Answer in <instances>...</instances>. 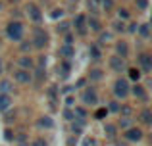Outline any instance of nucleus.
<instances>
[{
  "mask_svg": "<svg viewBox=\"0 0 152 146\" xmlns=\"http://www.w3.org/2000/svg\"><path fill=\"white\" fill-rule=\"evenodd\" d=\"M137 29H139V25H137V23H131V25L127 27V31H129V33H137Z\"/></svg>",
  "mask_w": 152,
  "mask_h": 146,
  "instance_id": "nucleus-42",
  "label": "nucleus"
},
{
  "mask_svg": "<svg viewBox=\"0 0 152 146\" xmlns=\"http://www.w3.org/2000/svg\"><path fill=\"white\" fill-rule=\"evenodd\" d=\"M73 25H75V31H77L79 35H81V37H85L87 35V17L85 15H77V17L73 19Z\"/></svg>",
  "mask_w": 152,
  "mask_h": 146,
  "instance_id": "nucleus-7",
  "label": "nucleus"
},
{
  "mask_svg": "<svg viewBox=\"0 0 152 146\" xmlns=\"http://www.w3.org/2000/svg\"><path fill=\"white\" fill-rule=\"evenodd\" d=\"M114 94L118 98H125L127 94H129V83L125 81V79H118L114 85Z\"/></svg>",
  "mask_w": 152,
  "mask_h": 146,
  "instance_id": "nucleus-4",
  "label": "nucleus"
},
{
  "mask_svg": "<svg viewBox=\"0 0 152 146\" xmlns=\"http://www.w3.org/2000/svg\"><path fill=\"white\" fill-rule=\"evenodd\" d=\"M89 52H91V58H93L94 62H98V60L102 58V52H100V48H98V44H93Z\"/></svg>",
  "mask_w": 152,
  "mask_h": 146,
  "instance_id": "nucleus-21",
  "label": "nucleus"
},
{
  "mask_svg": "<svg viewBox=\"0 0 152 146\" xmlns=\"http://www.w3.org/2000/svg\"><path fill=\"white\" fill-rule=\"evenodd\" d=\"M115 56L123 58V60L129 56V46H127V42H123V41L115 42Z\"/></svg>",
  "mask_w": 152,
  "mask_h": 146,
  "instance_id": "nucleus-12",
  "label": "nucleus"
},
{
  "mask_svg": "<svg viewBox=\"0 0 152 146\" xmlns=\"http://www.w3.org/2000/svg\"><path fill=\"white\" fill-rule=\"evenodd\" d=\"M110 38H112V35H110V33H102V35H100V38H98V42H100V44H104V42L110 41Z\"/></svg>",
  "mask_w": 152,
  "mask_h": 146,
  "instance_id": "nucleus-38",
  "label": "nucleus"
},
{
  "mask_svg": "<svg viewBox=\"0 0 152 146\" xmlns=\"http://www.w3.org/2000/svg\"><path fill=\"white\" fill-rule=\"evenodd\" d=\"M137 6L141 8V10H146V8H148V0H137Z\"/></svg>",
  "mask_w": 152,
  "mask_h": 146,
  "instance_id": "nucleus-40",
  "label": "nucleus"
},
{
  "mask_svg": "<svg viewBox=\"0 0 152 146\" xmlns=\"http://www.w3.org/2000/svg\"><path fill=\"white\" fill-rule=\"evenodd\" d=\"M118 15H119V19H127V17H129V12H127L125 8H119V10H118Z\"/></svg>",
  "mask_w": 152,
  "mask_h": 146,
  "instance_id": "nucleus-34",
  "label": "nucleus"
},
{
  "mask_svg": "<svg viewBox=\"0 0 152 146\" xmlns=\"http://www.w3.org/2000/svg\"><path fill=\"white\" fill-rule=\"evenodd\" d=\"M33 44L31 46H35V48H45L46 44H48V35H46V31L45 29H35V37H33Z\"/></svg>",
  "mask_w": 152,
  "mask_h": 146,
  "instance_id": "nucleus-2",
  "label": "nucleus"
},
{
  "mask_svg": "<svg viewBox=\"0 0 152 146\" xmlns=\"http://www.w3.org/2000/svg\"><path fill=\"white\" fill-rule=\"evenodd\" d=\"M119 127L127 131V129L131 127V117H121V119H119Z\"/></svg>",
  "mask_w": 152,
  "mask_h": 146,
  "instance_id": "nucleus-27",
  "label": "nucleus"
},
{
  "mask_svg": "<svg viewBox=\"0 0 152 146\" xmlns=\"http://www.w3.org/2000/svg\"><path fill=\"white\" fill-rule=\"evenodd\" d=\"M56 89H58V86H50V89H48V96H50L52 102H56V96H58V90H56Z\"/></svg>",
  "mask_w": 152,
  "mask_h": 146,
  "instance_id": "nucleus-32",
  "label": "nucleus"
},
{
  "mask_svg": "<svg viewBox=\"0 0 152 146\" xmlns=\"http://www.w3.org/2000/svg\"><path fill=\"white\" fill-rule=\"evenodd\" d=\"M12 89H14V85H12L8 79H2V81H0V94H10Z\"/></svg>",
  "mask_w": 152,
  "mask_h": 146,
  "instance_id": "nucleus-18",
  "label": "nucleus"
},
{
  "mask_svg": "<svg viewBox=\"0 0 152 146\" xmlns=\"http://www.w3.org/2000/svg\"><path fill=\"white\" fill-rule=\"evenodd\" d=\"M73 54H75V50L71 48V46H66V44H64V46H60V56H62L66 62L69 60V58H73Z\"/></svg>",
  "mask_w": 152,
  "mask_h": 146,
  "instance_id": "nucleus-15",
  "label": "nucleus"
},
{
  "mask_svg": "<svg viewBox=\"0 0 152 146\" xmlns=\"http://www.w3.org/2000/svg\"><path fill=\"white\" fill-rule=\"evenodd\" d=\"M83 146H98V142L94 139H89V137H87V139L83 140Z\"/></svg>",
  "mask_w": 152,
  "mask_h": 146,
  "instance_id": "nucleus-36",
  "label": "nucleus"
},
{
  "mask_svg": "<svg viewBox=\"0 0 152 146\" xmlns=\"http://www.w3.org/2000/svg\"><path fill=\"white\" fill-rule=\"evenodd\" d=\"M119 113H121L123 117H129L131 115V108L129 106H119Z\"/></svg>",
  "mask_w": 152,
  "mask_h": 146,
  "instance_id": "nucleus-30",
  "label": "nucleus"
},
{
  "mask_svg": "<svg viewBox=\"0 0 152 146\" xmlns=\"http://www.w3.org/2000/svg\"><path fill=\"white\" fill-rule=\"evenodd\" d=\"M141 69H139V68H131L129 69V79H133V81H137L139 83V79H141Z\"/></svg>",
  "mask_w": 152,
  "mask_h": 146,
  "instance_id": "nucleus-23",
  "label": "nucleus"
},
{
  "mask_svg": "<svg viewBox=\"0 0 152 146\" xmlns=\"http://www.w3.org/2000/svg\"><path fill=\"white\" fill-rule=\"evenodd\" d=\"M137 33H141V37H148L150 35V29H148V23H142V25H139V29H137Z\"/></svg>",
  "mask_w": 152,
  "mask_h": 146,
  "instance_id": "nucleus-24",
  "label": "nucleus"
},
{
  "mask_svg": "<svg viewBox=\"0 0 152 146\" xmlns=\"http://www.w3.org/2000/svg\"><path fill=\"white\" fill-rule=\"evenodd\" d=\"M102 77H104L102 69H98V68H94V69H91V71H89V79H91V81H100Z\"/></svg>",
  "mask_w": 152,
  "mask_h": 146,
  "instance_id": "nucleus-22",
  "label": "nucleus"
},
{
  "mask_svg": "<svg viewBox=\"0 0 152 146\" xmlns=\"http://www.w3.org/2000/svg\"><path fill=\"white\" fill-rule=\"evenodd\" d=\"M87 29H91V31H96V33H98V31L102 29V23L98 21L96 17H89V19H87Z\"/></svg>",
  "mask_w": 152,
  "mask_h": 146,
  "instance_id": "nucleus-17",
  "label": "nucleus"
},
{
  "mask_svg": "<svg viewBox=\"0 0 152 146\" xmlns=\"http://www.w3.org/2000/svg\"><path fill=\"white\" fill-rule=\"evenodd\" d=\"M0 73H2V60H0Z\"/></svg>",
  "mask_w": 152,
  "mask_h": 146,
  "instance_id": "nucleus-48",
  "label": "nucleus"
},
{
  "mask_svg": "<svg viewBox=\"0 0 152 146\" xmlns=\"http://www.w3.org/2000/svg\"><path fill=\"white\" fill-rule=\"evenodd\" d=\"M0 10H2V2H0Z\"/></svg>",
  "mask_w": 152,
  "mask_h": 146,
  "instance_id": "nucleus-49",
  "label": "nucleus"
},
{
  "mask_svg": "<svg viewBox=\"0 0 152 146\" xmlns=\"http://www.w3.org/2000/svg\"><path fill=\"white\" fill-rule=\"evenodd\" d=\"M46 65V58L45 56H39V68H45Z\"/></svg>",
  "mask_w": 152,
  "mask_h": 146,
  "instance_id": "nucleus-44",
  "label": "nucleus"
},
{
  "mask_svg": "<svg viewBox=\"0 0 152 146\" xmlns=\"http://www.w3.org/2000/svg\"><path fill=\"white\" fill-rule=\"evenodd\" d=\"M6 139L8 140H14V133H12L10 129H6Z\"/></svg>",
  "mask_w": 152,
  "mask_h": 146,
  "instance_id": "nucleus-46",
  "label": "nucleus"
},
{
  "mask_svg": "<svg viewBox=\"0 0 152 146\" xmlns=\"http://www.w3.org/2000/svg\"><path fill=\"white\" fill-rule=\"evenodd\" d=\"M31 48H33V46H31V42H29V41H25V42L21 44V50H23V52H27V50H31Z\"/></svg>",
  "mask_w": 152,
  "mask_h": 146,
  "instance_id": "nucleus-41",
  "label": "nucleus"
},
{
  "mask_svg": "<svg viewBox=\"0 0 152 146\" xmlns=\"http://www.w3.org/2000/svg\"><path fill=\"white\" fill-rule=\"evenodd\" d=\"M62 14H64V12L58 10V8H56V10H52V17H62Z\"/></svg>",
  "mask_w": 152,
  "mask_h": 146,
  "instance_id": "nucleus-43",
  "label": "nucleus"
},
{
  "mask_svg": "<svg viewBox=\"0 0 152 146\" xmlns=\"http://www.w3.org/2000/svg\"><path fill=\"white\" fill-rule=\"evenodd\" d=\"M31 146H46V142H45L42 139H37V140H35V142L31 144Z\"/></svg>",
  "mask_w": 152,
  "mask_h": 146,
  "instance_id": "nucleus-45",
  "label": "nucleus"
},
{
  "mask_svg": "<svg viewBox=\"0 0 152 146\" xmlns=\"http://www.w3.org/2000/svg\"><path fill=\"white\" fill-rule=\"evenodd\" d=\"M67 31H69V23H67V21H62V23H60V25H58V33L66 35Z\"/></svg>",
  "mask_w": 152,
  "mask_h": 146,
  "instance_id": "nucleus-28",
  "label": "nucleus"
},
{
  "mask_svg": "<svg viewBox=\"0 0 152 146\" xmlns=\"http://www.w3.org/2000/svg\"><path fill=\"white\" fill-rule=\"evenodd\" d=\"M66 104L67 106H73V96H66Z\"/></svg>",
  "mask_w": 152,
  "mask_h": 146,
  "instance_id": "nucleus-47",
  "label": "nucleus"
},
{
  "mask_svg": "<svg viewBox=\"0 0 152 146\" xmlns=\"http://www.w3.org/2000/svg\"><path fill=\"white\" fill-rule=\"evenodd\" d=\"M71 71V65H69V62H62V68H60V73H62V77H67Z\"/></svg>",
  "mask_w": 152,
  "mask_h": 146,
  "instance_id": "nucleus-25",
  "label": "nucleus"
},
{
  "mask_svg": "<svg viewBox=\"0 0 152 146\" xmlns=\"http://www.w3.org/2000/svg\"><path fill=\"white\" fill-rule=\"evenodd\" d=\"M142 135H145V133H142V129H139V127H129L125 131V140H129V142H139V140L142 139Z\"/></svg>",
  "mask_w": 152,
  "mask_h": 146,
  "instance_id": "nucleus-5",
  "label": "nucleus"
},
{
  "mask_svg": "<svg viewBox=\"0 0 152 146\" xmlns=\"http://www.w3.org/2000/svg\"><path fill=\"white\" fill-rule=\"evenodd\" d=\"M106 113H108V110L102 108V110H98V112L94 113V117H96V119H102V117H106Z\"/></svg>",
  "mask_w": 152,
  "mask_h": 146,
  "instance_id": "nucleus-37",
  "label": "nucleus"
},
{
  "mask_svg": "<svg viewBox=\"0 0 152 146\" xmlns=\"http://www.w3.org/2000/svg\"><path fill=\"white\" fill-rule=\"evenodd\" d=\"M18 64H19V69H27V71L33 68V60H31L29 56H21L18 60Z\"/></svg>",
  "mask_w": 152,
  "mask_h": 146,
  "instance_id": "nucleus-16",
  "label": "nucleus"
},
{
  "mask_svg": "<svg viewBox=\"0 0 152 146\" xmlns=\"http://www.w3.org/2000/svg\"><path fill=\"white\" fill-rule=\"evenodd\" d=\"M100 2H102V8L106 12H110L112 8H114V0H100Z\"/></svg>",
  "mask_w": 152,
  "mask_h": 146,
  "instance_id": "nucleus-31",
  "label": "nucleus"
},
{
  "mask_svg": "<svg viewBox=\"0 0 152 146\" xmlns=\"http://www.w3.org/2000/svg\"><path fill=\"white\" fill-rule=\"evenodd\" d=\"M64 44H66V46L73 44V35H71V33H66V37H64Z\"/></svg>",
  "mask_w": 152,
  "mask_h": 146,
  "instance_id": "nucleus-33",
  "label": "nucleus"
},
{
  "mask_svg": "<svg viewBox=\"0 0 152 146\" xmlns=\"http://www.w3.org/2000/svg\"><path fill=\"white\" fill-rule=\"evenodd\" d=\"M27 12H29V17L33 19V21H37V23H41V21H42L41 8H39L37 4H29V6H27Z\"/></svg>",
  "mask_w": 152,
  "mask_h": 146,
  "instance_id": "nucleus-8",
  "label": "nucleus"
},
{
  "mask_svg": "<svg viewBox=\"0 0 152 146\" xmlns=\"http://www.w3.org/2000/svg\"><path fill=\"white\" fill-rule=\"evenodd\" d=\"M6 35L10 41H21L23 38V25L21 21H12L6 27Z\"/></svg>",
  "mask_w": 152,
  "mask_h": 146,
  "instance_id": "nucleus-1",
  "label": "nucleus"
},
{
  "mask_svg": "<svg viewBox=\"0 0 152 146\" xmlns=\"http://www.w3.org/2000/svg\"><path fill=\"white\" fill-rule=\"evenodd\" d=\"M114 31L115 33H123V31H125V25H123V21H114Z\"/></svg>",
  "mask_w": 152,
  "mask_h": 146,
  "instance_id": "nucleus-29",
  "label": "nucleus"
},
{
  "mask_svg": "<svg viewBox=\"0 0 152 146\" xmlns=\"http://www.w3.org/2000/svg\"><path fill=\"white\" fill-rule=\"evenodd\" d=\"M108 110H110V112H119V102L112 100V102H110V106H108Z\"/></svg>",
  "mask_w": 152,
  "mask_h": 146,
  "instance_id": "nucleus-35",
  "label": "nucleus"
},
{
  "mask_svg": "<svg viewBox=\"0 0 152 146\" xmlns=\"http://www.w3.org/2000/svg\"><path fill=\"white\" fill-rule=\"evenodd\" d=\"M35 79H37V83H41L42 79H46V71H45V68H37V71H35Z\"/></svg>",
  "mask_w": 152,
  "mask_h": 146,
  "instance_id": "nucleus-26",
  "label": "nucleus"
},
{
  "mask_svg": "<svg viewBox=\"0 0 152 146\" xmlns=\"http://www.w3.org/2000/svg\"><path fill=\"white\" fill-rule=\"evenodd\" d=\"M14 77H15V81L21 83V85H29V83L33 81V73L27 71V69H15Z\"/></svg>",
  "mask_w": 152,
  "mask_h": 146,
  "instance_id": "nucleus-6",
  "label": "nucleus"
},
{
  "mask_svg": "<svg viewBox=\"0 0 152 146\" xmlns=\"http://www.w3.org/2000/svg\"><path fill=\"white\" fill-rule=\"evenodd\" d=\"M12 106V96L10 94H0V112H6Z\"/></svg>",
  "mask_w": 152,
  "mask_h": 146,
  "instance_id": "nucleus-13",
  "label": "nucleus"
},
{
  "mask_svg": "<svg viewBox=\"0 0 152 146\" xmlns=\"http://www.w3.org/2000/svg\"><path fill=\"white\" fill-rule=\"evenodd\" d=\"M129 92L133 94V96L141 98L142 102H148V96H146V90H145V86H142V85H139V83H137L135 86H131V89H129Z\"/></svg>",
  "mask_w": 152,
  "mask_h": 146,
  "instance_id": "nucleus-10",
  "label": "nucleus"
},
{
  "mask_svg": "<svg viewBox=\"0 0 152 146\" xmlns=\"http://www.w3.org/2000/svg\"><path fill=\"white\" fill-rule=\"evenodd\" d=\"M39 127H41V129H52V127H54V121H52L48 115H45V117L39 119Z\"/></svg>",
  "mask_w": 152,
  "mask_h": 146,
  "instance_id": "nucleus-19",
  "label": "nucleus"
},
{
  "mask_svg": "<svg viewBox=\"0 0 152 146\" xmlns=\"http://www.w3.org/2000/svg\"><path fill=\"white\" fill-rule=\"evenodd\" d=\"M110 68L114 69V71L121 73L123 69H125V60H123V58H119V56H112L110 58Z\"/></svg>",
  "mask_w": 152,
  "mask_h": 146,
  "instance_id": "nucleus-9",
  "label": "nucleus"
},
{
  "mask_svg": "<svg viewBox=\"0 0 152 146\" xmlns=\"http://www.w3.org/2000/svg\"><path fill=\"white\" fill-rule=\"evenodd\" d=\"M64 117H66L67 121H73V112H71V110H64Z\"/></svg>",
  "mask_w": 152,
  "mask_h": 146,
  "instance_id": "nucleus-39",
  "label": "nucleus"
},
{
  "mask_svg": "<svg viewBox=\"0 0 152 146\" xmlns=\"http://www.w3.org/2000/svg\"><path fill=\"white\" fill-rule=\"evenodd\" d=\"M139 64H141L142 71L148 73L150 69H152V58H150V54H141V56H139Z\"/></svg>",
  "mask_w": 152,
  "mask_h": 146,
  "instance_id": "nucleus-11",
  "label": "nucleus"
},
{
  "mask_svg": "<svg viewBox=\"0 0 152 146\" xmlns=\"http://www.w3.org/2000/svg\"><path fill=\"white\" fill-rule=\"evenodd\" d=\"M81 100H83V104H85V106H96V104H98V94H96V90H94L93 86L85 89Z\"/></svg>",
  "mask_w": 152,
  "mask_h": 146,
  "instance_id": "nucleus-3",
  "label": "nucleus"
},
{
  "mask_svg": "<svg viewBox=\"0 0 152 146\" xmlns=\"http://www.w3.org/2000/svg\"><path fill=\"white\" fill-rule=\"evenodd\" d=\"M139 117H141V121H142L145 125H150V123H152V113H150V110H148V108H145V110H142Z\"/></svg>",
  "mask_w": 152,
  "mask_h": 146,
  "instance_id": "nucleus-20",
  "label": "nucleus"
},
{
  "mask_svg": "<svg viewBox=\"0 0 152 146\" xmlns=\"http://www.w3.org/2000/svg\"><path fill=\"white\" fill-rule=\"evenodd\" d=\"M104 135H106L108 139H114V137L118 135V125H114V123H106V125H104Z\"/></svg>",
  "mask_w": 152,
  "mask_h": 146,
  "instance_id": "nucleus-14",
  "label": "nucleus"
}]
</instances>
